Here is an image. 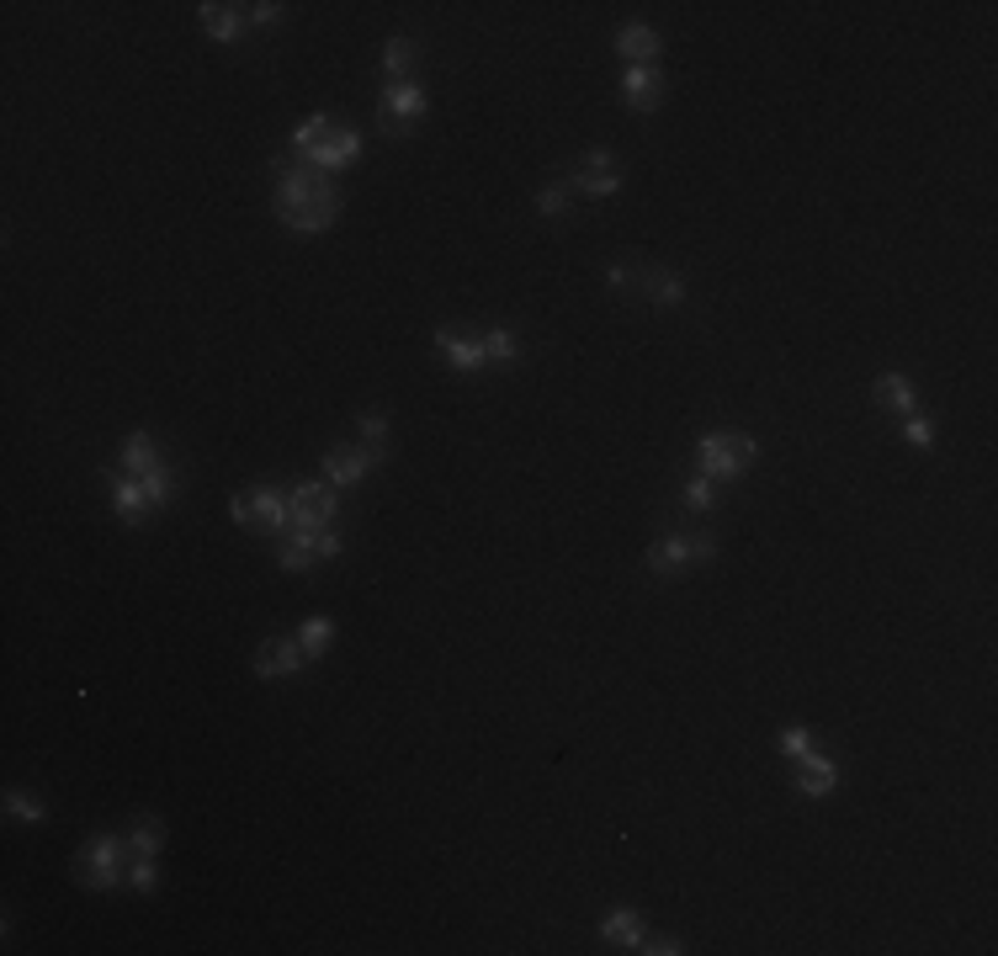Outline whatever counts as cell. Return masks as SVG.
<instances>
[{
  "mask_svg": "<svg viewBox=\"0 0 998 956\" xmlns=\"http://www.w3.org/2000/svg\"><path fill=\"white\" fill-rule=\"evenodd\" d=\"M632 288H643V298L653 308H680L686 303V282L669 271V266H638V282Z\"/></svg>",
  "mask_w": 998,
  "mask_h": 956,
  "instance_id": "obj_13",
  "label": "cell"
},
{
  "mask_svg": "<svg viewBox=\"0 0 998 956\" xmlns=\"http://www.w3.org/2000/svg\"><path fill=\"white\" fill-rule=\"evenodd\" d=\"M754 436L744 431H706L696 442V473L701 479H712V484H728V479H739L744 468H754Z\"/></svg>",
  "mask_w": 998,
  "mask_h": 956,
  "instance_id": "obj_2",
  "label": "cell"
},
{
  "mask_svg": "<svg viewBox=\"0 0 998 956\" xmlns=\"http://www.w3.org/2000/svg\"><path fill=\"white\" fill-rule=\"evenodd\" d=\"M197 16H202V33H207L213 43H234V38L250 27L245 11H240V5H223V0H202Z\"/></svg>",
  "mask_w": 998,
  "mask_h": 956,
  "instance_id": "obj_14",
  "label": "cell"
},
{
  "mask_svg": "<svg viewBox=\"0 0 998 956\" xmlns=\"http://www.w3.org/2000/svg\"><path fill=\"white\" fill-rule=\"evenodd\" d=\"M686 505L706 515V510L717 505V484H712V479H701V473H696V479H686Z\"/></svg>",
  "mask_w": 998,
  "mask_h": 956,
  "instance_id": "obj_30",
  "label": "cell"
},
{
  "mask_svg": "<svg viewBox=\"0 0 998 956\" xmlns=\"http://www.w3.org/2000/svg\"><path fill=\"white\" fill-rule=\"evenodd\" d=\"M277 16H282V5H277V0H260V5H250V22H255V27H271Z\"/></svg>",
  "mask_w": 998,
  "mask_h": 956,
  "instance_id": "obj_36",
  "label": "cell"
},
{
  "mask_svg": "<svg viewBox=\"0 0 998 956\" xmlns=\"http://www.w3.org/2000/svg\"><path fill=\"white\" fill-rule=\"evenodd\" d=\"M356 154H361V133H356V128H346V123H335V128H330V133H324L319 144H314V154H308V165H314L319 176H324V170L335 176V170H346V165H356Z\"/></svg>",
  "mask_w": 998,
  "mask_h": 956,
  "instance_id": "obj_9",
  "label": "cell"
},
{
  "mask_svg": "<svg viewBox=\"0 0 998 956\" xmlns=\"http://www.w3.org/2000/svg\"><path fill=\"white\" fill-rule=\"evenodd\" d=\"M414 64H420V49H414V38H388V43H383V75H388L394 86L414 75Z\"/></svg>",
  "mask_w": 998,
  "mask_h": 956,
  "instance_id": "obj_22",
  "label": "cell"
},
{
  "mask_svg": "<svg viewBox=\"0 0 998 956\" xmlns=\"http://www.w3.org/2000/svg\"><path fill=\"white\" fill-rule=\"evenodd\" d=\"M356 431L367 436L372 462H383V457H388V420H383V415H361V420H356Z\"/></svg>",
  "mask_w": 998,
  "mask_h": 956,
  "instance_id": "obj_26",
  "label": "cell"
},
{
  "mask_svg": "<svg viewBox=\"0 0 998 956\" xmlns=\"http://www.w3.org/2000/svg\"><path fill=\"white\" fill-rule=\"evenodd\" d=\"M150 489H144V479H117L112 484V510L123 515V521H144V510H150Z\"/></svg>",
  "mask_w": 998,
  "mask_h": 956,
  "instance_id": "obj_21",
  "label": "cell"
},
{
  "mask_svg": "<svg viewBox=\"0 0 998 956\" xmlns=\"http://www.w3.org/2000/svg\"><path fill=\"white\" fill-rule=\"evenodd\" d=\"M436 346L447 356V367L457 372H478L489 356H484V341H468V335H451V330H436Z\"/></svg>",
  "mask_w": 998,
  "mask_h": 956,
  "instance_id": "obj_19",
  "label": "cell"
},
{
  "mask_svg": "<svg viewBox=\"0 0 998 956\" xmlns=\"http://www.w3.org/2000/svg\"><path fill=\"white\" fill-rule=\"evenodd\" d=\"M128 882H133L139 893H154V882H159V871H154V861H128Z\"/></svg>",
  "mask_w": 998,
  "mask_h": 956,
  "instance_id": "obj_33",
  "label": "cell"
},
{
  "mask_svg": "<svg viewBox=\"0 0 998 956\" xmlns=\"http://www.w3.org/2000/svg\"><path fill=\"white\" fill-rule=\"evenodd\" d=\"M287 515L298 532H324L335 515H341V500H335V484H298L287 495Z\"/></svg>",
  "mask_w": 998,
  "mask_h": 956,
  "instance_id": "obj_6",
  "label": "cell"
},
{
  "mask_svg": "<svg viewBox=\"0 0 998 956\" xmlns=\"http://www.w3.org/2000/svg\"><path fill=\"white\" fill-rule=\"evenodd\" d=\"M165 468V457L154 452L150 431H133L128 436V447H123V479H150V473H159Z\"/></svg>",
  "mask_w": 998,
  "mask_h": 956,
  "instance_id": "obj_18",
  "label": "cell"
},
{
  "mask_svg": "<svg viewBox=\"0 0 998 956\" xmlns=\"http://www.w3.org/2000/svg\"><path fill=\"white\" fill-rule=\"evenodd\" d=\"M234 510V521L250 526V532H287V495L282 489H271V484H260V489H250V495H234L229 500Z\"/></svg>",
  "mask_w": 998,
  "mask_h": 956,
  "instance_id": "obj_4",
  "label": "cell"
},
{
  "mask_svg": "<svg viewBox=\"0 0 998 956\" xmlns=\"http://www.w3.org/2000/svg\"><path fill=\"white\" fill-rule=\"evenodd\" d=\"M574 192H585V197H616L622 192V160L611 150H590L579 165H574V181H568Z\"/></svg>",
  "mask_w": 998,
  "mask_h": 956,
  "instance_id": "obj_8",
  "label": "cell"
},
{
  "mask_svg": "<svg viewBox=\"0 0 998 956\" xmlns=\"http://www.w3.org/2000/svg\"><path fill=\"white\" fill-rule=\"evenodd\" d=\"M712 558H717V543H712V537H664V543L649 548V569L664 579V574H680V569L712 563Z\"/></svg>",
  "mask_w": 998,
  "mask_h": 956,
  "instance_id": "obj_7",
  "label": "cell"
},
{
  "mask_svg": "<svg viewBox=\"0 0 998 956\" xmlns=\"http://www.w3.org/2000/svg\"><path fill=\"white\" fill-rule=\"evenodd\" d=\"M616 53H622L627 64H653V59H658V33L643 27V22H632V27L616 33Z\"/></svg>",
  "mask_w": 998,
  "mask_h": 956,
  "instance_id": "obj_20",
  "label": "cell"
},
{
  "mask_svg": "<svg viewBox=\"0 0 998 956\" xmlns=\"http://www.w3.org/2000/svg\"><path fill=\"white\" fill-rule=\"evenodd\" d=\"M5 813H11L16 824H43V803L27 798V792H5Z\"/></svg>",
  "mask_w": 998,
  "mask_h": 956,
  "instance_id": "obj_29",
  "label": "cell"
},
{
  "mask_svg": "<svg viewBox=\"0 0 998 956\" xmlns=\"http://www.w3.org/2000/svg\"><path fill=\"white\" fill-rule=\"evenodd\" d=\"M781 750L792 760H802L807 750H813V739H807V728H781Z\"/></svg>",
  "mask_w": 998,
  "mask_h": 956,
  "instance_id": "obj_34",
  "label": "cell"
},
{
  "mask_svg": "<svg viewBox=\"0 0 998 956\" xmlns=\"http://www.w3.org/2000/svg\"><path fill=\"white\" fill-rule=\"evenodd\" d=\"M159 845H165V824L144 813V818L128 829V856H133V861H154V856H159Z\"/></svg>",
  "mask_w": 998,
  "mask_h": 956,
  "instance_id": "obj_23",
  "label": "cell"
},
{
  "mask_svg": "<svg viewBox=\"0 0 998 956\" xmlns=\"http://www.w3.org/2000/svg\"><path fill=\"white\" fill-rule=\"evenodd\" d=\"M622 101H627L632 112H653V106L664 101V75H658V64H627V75H622Z\"/></svg>",
  "mask_w": 998,
  "mask_h": 956,
  "instance_id": "obj_11",
  "label": "cell"
},
{
  "mask_svg": "<svg viewBox=\"0 0 998 956\" xmlns=\"http://www.w3.org/2000/svg\"><path fill=\"white\" fill-rule=\"evenodd\" d=\"M330 128H335V123H330L324 112H319V117H308V123H298V133H293V150H298L303 160H308V154H314V144H319V139H324Z\"/></svg>",
  "mask_w": 998,
  "mask_h": 956,
  "instance_id": "obj_28",
  "label": "cell"
},
{
  "mask_svg": "<svg viewBox=\"0 0 998 956\" xmlns=\"http://www.w3.org/2000/svg\"><path fill=\"white\" fill-rule=\"evenodd\" d=\"M277 218L293 234H319L341 218V192L319 170H282L277 176Z\"/></svg>",
  "mask_w": 998,
  "mask_h": 956,
  "instance_id": "obj_1",
  "label": "cell"
},
{
  "mask_svg": "<svg viewBox=\"0 0 998 956\" xmlns=\"http://www.w3.org/2000/svg\"><path fill=\"white\" fill-rule=\"evenodd\" d=\"M303 643L298 638H266L260 649H255V675L260 680H287V675H298L303 670Z\"/></svg>",
  "mask_w": 998,
  "mask_h": 956,
  "instance_id": "obj_10",
  "label": "cell"
},
{
  "mask_svg": "<svg viewBox=\"0 0 998 956\" xmlns=\"http://www.w3.org/2000/svg\"><path fill=\"white\" fill-rule=\"evenodd\" d=\"M420 117H425V91L414 80H399V86H388L378 97V128H383V139H404Z\"/></svg>",
  "mask_w": 998,
  "mask_h": 956,
  "instance_id": "obj_5",
  "label": "cell"
},
{
  "mask_svg": "<svg viewBox=\"0 0 998 956\" xmlns=\"http://www.w3.org/2000/svg\"><path fill=\"white\" fill-rule=\"evenodd\" d=\"M537 207H542V218H563V207H568V187H563V181H552V187H542V197H537Z\"/></svg>",
  "mask_w": 998,
  "mask_h": 956,
  "instance_id": "obj_32",
  "label": "cell"
},
{
  "mask_svg": "<svg viewBox=\"0 0 998 956\" xmlns=\"http://www.w3.org/2000/svg\"><path fill=\"white\" fill-rule=\"evenodd\" d=\"M638 952H649V956H680L686 952V946H680V941H669V935H643V941H638Z\"/></svg>",
  "mask_w": 998,
  "mask_h": 956,
  "instance_id": "obj_35",
  "label": "cell"
},
{
  "mask_svg": "<svg viewBox=\"0 0 998 956\" xmlns=\"http://www.w3.org/2000/svg\"><path fill=\"white\" fill-rule=\"evenodd\" d=\"M128 834H97V840H86V851L75 856V882L80 888H91V893H112L117 882H123V871H128Z\"/></svg>",
  "mask_w": 998,
  "mask_h": 956,
  "instance_id": "obj_3",
  "label": "cell"
},
{
  "mask_svg": "<svg viewBox=\"0 0 998 956\" xmlns=\"http://www.w3.org/2000/svg\"><path fill=\"white\" fill-rule=\"evenodd\" d=\"M484 356H489V361H499V367H510V361L521 356L515 330H489V335H484Z\"/></svg>",
  "mask_w": 998,
  "mask_h": 956,
  "instance_id": "obj_27",
  "label": "cell"
},
{
  "mask_svg": "<svg viewBox=\"0 0 998 956\" xmlns=\"http://www.w3.org/2000/svg\"><path fill=\"white\" fill-rule=\"evenodd\" d=\"M877 399H882V409H913L919 394H913V383L903 372H887V378H877Z\"/></svg>",
  "mask_w": 998,
  "mask_h": 956,
  "instance_id": "obj_25",
  "label": "cell"
},
{
  "mask_svg": "<svg viewBox=\"0 0 998 956\" xmlns=\"http://www.w3.org/2000/svg\"><path fill=\"white\" fill-rule=\"evenodd\" d=\"M840 787V760H829V755H807L797 760V792H807V798H829Z\"/></svg>",
  "mask_w": 998,
  "mask_h": 956,
  "instance_id": "obj_15",
  "label": "cell"
},
{
  "mask_svg": "<svg viewBox=\"0 0 998 956\" xmlns=\"http://www.w3.org/2000/svg\"><path fill=\"white\" fill-rule=\"evenodd\" d=\"M314 558H341V537L324 526V532H298L287 548H282V569H293V574H303Z\"/></svg>",
  "mask_w": 998,
  "mask_h": 956,
  "instance_id": "obj_12",
  "label": "cell"
},
{
  "mask_svg": "<svg viewBox=\"0 0 998 956\" xmlns=\"http://www.w3.org/2000/svg\"><path fill=\"white\" fill-rule=\"evenodd\" d=\"M903 436H908V447H919V452H930V447H935V420H930V415H913Z\"/></svg>",
  "mask_w": 998,
  "mask_h": 956,
  "instance_id": "obj_31",
  "label": "cell"
},
{
  "mask_svg": "<svg viewBox=\"0 0 998 956\" xmlns=\"http://www.w3.org/2000/svg\"><path fill=\"white\" fill-rule=\"evenodd\" d=\"M298 643H303V654L308 659H324L330 654V643H335V622H330V616H308V622H303V633H298Z\"/></svg>",
  "mask_w": 998,
  "mask_h": 956,
  "instance_id": "obj_24",
  "label": "cell"
},
{
  "mask_svg": "<svg viewBox=\"0 0 998 956\" xmlns=\"http://www.w3.org/2000/svg\"><path fill=\"white\" fill-rule=\"evenodd\" d=\"M600 941H605V946H616V952H638V941H643V919H638L632 908H616V914H605V919H600Z\"/></svg>",
  "mask_w": 998,
  "mask_h": 956,
  "instance_id": "obj_17",
  "label": "cell"
},
{
  "mask_svg": "<svg viewBox=\"0 0 998 956\" xmlns=\"http://www.w3.org/2000/svg\"><path fill=\"white\" fill-rule=\"evenodd\" d=\"M367 473H372V452H356V447H335V452H324V479H330L335 489L361 484Z\"/></svg>",
  "mask_w": 998,
  "mask_h": 956,
  "instance_id": "obj_16",
  "label": "cell"
}]
</instances>
